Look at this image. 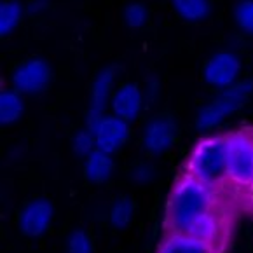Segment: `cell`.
Instances as JSON below:
<instances>
[{
    "instance_id": "cell-1",
    "label": "cell",
    "mask_w": 253,
    "mask_h": 253,
    "mask_svg": "<svg viewBox=\"0 0 253 253\" xmlns=\"http://www.w3.org/2000/svg\"><path fill=\"white\" fill-rule=\"evenodd\" d=\"M215 187L206 185L189 173L175 183L166 210V225L169 232H187L190 223L203 213L215 210Z\"/></svg>"
},
{
    "instance_id": "cell-2",
    "label": "cell",
    "mask_w": 253,
    "mask_h": 253,
    "mask_svg": "<svg viewBox=\"0 0 253 253\" xmlns=\"http://www.w3.org/2000/svg\"><path fill=\"white\" fill-rule=\"evenodd\" d=\"M227 134L203 138L190 154L187 173L206 185H218L227 178Z\"/></svg>"
},
{
    "instance_id": "cell-3",
    "label": "cell",
    "mask_w": 253,
    "mask_h": 253,
    "mask_svg": "<svg viewBox=\"0 0 253 253\" xmlns=\"http://www.w3.org/2000/svg\"><path fill=\"white\" fill-rule=\"evenodd\" d=\"M253 94V81L246 79V81H239L229 89L220 91L216 98H213L208 105L199 110L198 117H196V126L201 131H211L216 126L223 123L229 116H232L234 112H238L243 105L248 101V98Z\"/></svg>"
},
{
    "instance_id": "cell-4",
    "label": "cell",
    "mask_w": 253,
    "mask_h": 253,
    "mask_svg": "<svg viewBox=\"0 0 253 253\" xmlns=\"http://www.w3.org/2000/svg\"><path fill=\"white\" fill-rule=\"evenodd\" d=\"M227 140V178L236 185H253V133L234 131Z\"/></svg>"
},
{
    "instance_id": "cell-5",
    "label": "cell",
    "mask_w": 253,
    "mask_h": 253,
    "mask_svg": "<svg viewBox=\"0 0 253 253\" xmlns=\"http://www.w3.org/2000/svg\"><path fill=\"white\" fill-rule=\"evenodd\" d=\"M241 68V58L234 51H218L206 60L203 67V79L208 86L223 91L238 84Z\"/></svg>"
},
{
    "instance_id": "cell-6",
    "label": "cell",
    "mask_w": 253,
    "mask_h": 253,
    "mask_svg": "<svg viewBox=\"0 0 253 253\" xmlns=\"http://www.w3.org/2000/svg\"><path fill=\"white\" fill-rule=\"evenodd\" d=\"M51 65L42 58H28L14 68L11 86L21 94H39L51 84Z\"/></svg>"
},
{
    "instance_id": "cell-7",
    "label": "cell",
    "mask_w": 253,
    "mask_h": 253,
    "mask_svg": "<svg viewBox=\"0 0 253 253\" xmlns=\"http://www.w3.org/2000/svg\"><path fill=\"white\" fill-rule=\"evenodd\" d=\"M117 77V68L114 65L110 67L101 68L96 74L91 86V98H89V108H87L86 116V127L91 131L96 129V126L100 124V121L103 119L105 108L110 107L112 94H114V84H116Z\"/></svg>"
},
{
    "instance_id": "cell-8",
    "label": "cell",
    "mask_w": 253,
    "mask_h": 253,
    "mask_svg": "<svg viewBox=\"0 0 253 253\" xmlns=\"http://www.w3.org/2000/svg\"><path fill=\"white\" fill-rule=\"evenodd\" d=\"M178 126L169 114H161L149 121L142 131V145L145 152L161 156L168 152L176 142Z\"/></svg>"
},
{
    "instance_id": "cell-9",
    "label": "cell",
    "mask_w": 253,
    "mask_h": 253,
    "mask_svg": "<svg viewBox=\"0 0 253 253\" xmlns=\"http://www.w3.org/2000/svg\"><path fill=\"white\" fill-rule=\"evenodd\" d=\"M54 218V206L49 199L37 198L28 201L18 215V227L28 238H39L49 231Z\"/></svg>"
},
{
    "instance_id": "cell-10",
    "label": "cell",
    "mask_w": 253,
    "mask_h": 253,
    "mask_svg": "<svg viewBox=\"0 0 253 253\" xmlns=\"http://www.w3.org/2000/svg\"><path fill=\"white\" fill-rule=\"evenodd\" d=\"M129 123L123 121L121 117L114 116H105L93 131L94 142H96V149L101 152H107L114 156L119 152L124 145H126L127 138H129Z\"/></svg>"
},
{
    "instance_id": "cell-11",
    "label": "cell",
    "mask_w": 253,
    "mask_h": 253,
    "mask_svg": "<svg viewBox=\"0 0 253 253\" xmlns=\"http://www.w3.org/2000/svg\"><path fill=\"white\" fill-rule=\"evenodd\" d=\"M145 96L142 87L136 82H124L119 87H116L110 100V110L114 116L121 117L126 123H133L142 114Z\"/></svg>"
},
{
    "instance_id": "cell-12",
    "label": "cell",
    "mask_w": 253,
    "mask_h": 253,
    "mask_svg": "<svg viewBox=\"0 0 253 253\" xmlns=\"http://www.w3.org/2000/svg\"><path fill=\"white\" fill-rule=\"evenodd\" d=\"M157 253H216V248L187 232H168Z\"/></svg>"
},
{
    "instance_id": "cell-13",
    "label": "cell",
    "mask_w": 253,
    "mask_h": 253,
    "mask_svg": "<svg viewBox=\"0 0 253 253\" xmlns=\"http://www.w3.org/2000/svg\"><path fill=\"white\" fill-rule=\"evenodd\" d=\"M222 231H223L222 218H220V215L215 210H211V211L203 213L201 216H198V218L194 220L190 223V227L187 229V234L215 246L220 241V238H222Z\"/></svg>"
},
{
    "instance_id": "cell-14",
    "label": "cell",
    "mask_w": 253,
    "mask_h": 253,
    "mask_svg": "<svg viewBox=\"0 0 253 253\" xmlns=\"http://www.w3.org/2000/svg\"><path fill=\"white\" fill-rule=\"evenodd\" d=\"M114 169H116V163H114V157L107 152H101V150H94L89 156L84 159V176L86 180H89L91 183H103L114 175Z\"/></svg>"
},
{
    "instance_id": "cell-15",
    "label": "cell",
    "mask_w": 253,
    "mask_h": 253,
    "mask_svg": "<svg viewBox=\"0 0 253 253\" xmlns=\"http://www.w3.org/2000/svg\"><path fill=\"white\" fill-rule=\"evenodd\" d=\"M25 114V100L23 94L11 89H4L0 93V124L12 126Z\"/></svg>"
},
{
    "instance_id": "cell-16",
    "label": "cell",
    "mask_w": 253,
    "mask_h": 253,
    "mask_svg": "<svg viewBox=\"0 0 253 253\" xmlns=\"http://www.w3.org/2000/svg\"><path fill=\"white\" fill-rule=\"evenodd\" d=\"M134 211L136 206L134 201L127 196H121L116 201L112 203L110 210H108V223L112 229L116 231H124L126 227H129V223L134 218Z\"/></svg>"
},
{
    "instance_id": "cell-17",
    "label": "cell",
    "mask_w": 253,
    "mask_h": 253,
    "mask_svg": "<svg viewBox=\"0 0 253 253\" xmlns=\"http://www.w3.org/2000/svg\"><path fill=\"white\" fill-rule=\"evenodd\" d=\"M175 12L187 23L205 21L211 12L210 0H171Z\"/></svg>"
},
{
    "instance_id": "cell-18",
    "label": "cell",
    "mask_w": 253,
    "mask_h": 253,
    "mask_svg": "<svg viewBox=\"0 0 253 253\" xmlns=\"http://www.w3.org/2000/svg\"><path fill=\"white\" fill-rule=\"evenodd\" d=\"M25 9L18 0H4L0 4V35L7 37L21 23Z\"/></svg>"
},
{
    "instance_id": "cell-19",
    "label": "cell",
    "mask_w": 253,
    "mask_h": 253,
    "mask_svg": "<svg viewBox=\"0 0 253 253\" xmlns=\"http://www.w3.org/2000/svg\"><path fill=\"white\" fill-rule=\"evenodd\" d=\"M65 253H94L93 238L82 229H75L67 236Z\"/></svg>"
},
{
    "instance_id": "cell-20",
    "label": "cell",
    "mask_w": 253,
    "mask_h": 253,
    "mask_svg": "<svg viewBox=\"0 0 253 253\" xmlns=\"http://www.w3.org/2000/svg\"><path fill=\"white\" fill-rule=\"evenodd\" d=\"M72 150H74L79 157H84V159H86L91 152H94V150H96V142H94L93 131L87 129V127L79 129L77 133L72 136Z\"/></svg>"
},
{
    "instance_id": "cell-21",
    "label": "cell",
    "mask_w": 253,
    "mask_h": 253,
    "mask_svg": "<svg viewBox=\"0 0 253 253\" xmlns=\"http://www.w3.org/2000/svg\"><path fill=\"white\" fill-rule=\"evenodd\" d=\"M234 19L243 34L253 35V0H239L234 7Z\"/></svg>"
},
{
    "instance_id": "cell-22",
    "label": "cell",
    "mask_w": 253,
    "mask_h": 253,
    "mask_svg": "<svg viewBox=\"0 0 253 253\" xmlns=\"http://www.w3.org/2000/svg\"><path fill=\"white\" fill-rule=\"evenodd\" d=\"M124 23H126L129 28H142L145 26L147 19H149V11L143 4L140 2H133V4L126 5L123 12Z\"/></svg>"
},
{
    "instance_id": "cell-23",
    "label": "cell",
    "mask_w": 253,
    "mask_h": 253,
    "mask_svg": "<svg viewBox=\"0 0 253 253\" xmlns=\"http://www.w3.org/2000/svg\"><path fill=\"white\" fill-rule=\"evenodd\" d=\"M154 175H156V171H154V166L149 163H138L134 164L133 168H131L129 171V178L133 180L136 185H147V183H150L154 180Z\"/></svg>"
},
{
    "instance_id": "cell-24",
    "label": "cell",
    "mask_w": 253,
    "mask_h": 253,
    "mask_svg": "<svg viewBox=\"0 0 253 253\" xmlns=\"http://www.w3.org/2000/svg\"><path fill=\"white\" fill-rule=\"evenodd\" d=\"M49 5L47 0H32L30 4H28V7H26V11L30 12V14H39V12L45 11Z\"/></svg>"
}]
</instances>
